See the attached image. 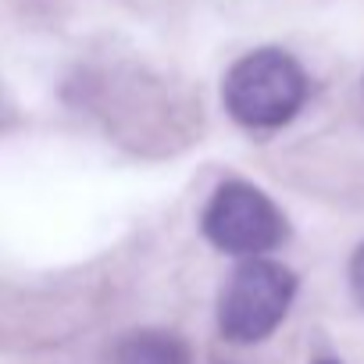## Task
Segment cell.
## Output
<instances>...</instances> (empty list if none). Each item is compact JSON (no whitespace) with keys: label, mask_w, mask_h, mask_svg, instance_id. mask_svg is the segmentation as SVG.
Wrapping results in <instances>:
<instances>
[{"label":"cell","mask_w":364,"mask_h":364,"mask_svg":"<svg viewBox=\"0 0 364 364\" xmlns=\"http://www.w3.org/2000/svg\"><path fill=\"white\" fill-rule=\"evenodd\" d=\"M307 93H311L307 72L293 54L279 47H261L243 54L222 82V104L229 118L254 132L282 129L286 122H293L304 111Z\"/></svg>","instance_id":"cell-1"},{"label":"cell","mask_w":364,"mask_h":364,"mask_svg":"<svg viewBox=\"0 0 364 364\" xmlns=\"http://www.w3.org/2000/svg\"><path fill=\"white\" fill-rule=\"evenodd\" d=\"M296 296V275L268 257L243 261L222 286L218 328L232 343H261L286 318Z\"/></svg>","instance_id":"cell-2"},{"label":"cell","mask_w":364,"mask_h":364,"mask_svg":"<svg viewBox=\"0 0 364 364\" xmlns=\"http://www.w3.org/2000/svg\"><path fill=\"white\" fill-rule=\"evenodd\" d=\"M200 232L222 254L261 257L282 247V240L289 236V222L268 193L243 178H229L211 193L200 215Z\"/></svg>","instance_id":"cell-3"},{"label":"cell","mask_w":364,"mask_h":364,"mask_svg":"<svg viewBox=\"0 0 364 364\" xmlns=\"http://www.w3.org/2000/svg\"><path fill=\"white\" fill-rule=\"evenodd\" d=\"M114 364H193V357H190V346L175 332L143 328L118 343Z\"/></svg>","instance_id":"cell-4"},{"label":"cell","mask_w":364,"mask_h":364,"mask_svg":"<svg viewBox=\"0 0 364 364\" xmlns=\"http://www.w3.org/2000/svg\"><path fill=\"white\" fill-rule=\"evenodd\" d=\"M350 286H353L357 300L364 304V243L357 247V254H353V261H350Z\"/></svg>","instance_id":"cell-5"},{"label":"cell","mask_w":364,"mask_h":364,"mask_svg":"<svg viewBox=\"0 0 364 364\" xmlns=\"http://www.w3.org/2000/svg\"><path fill=\"white\" fill-rule=\"evenodd\" d=\"M314 364H339V360H332V357H321V360H314Z\"/></svg>","instance_id":"cell-6"}]
</instances>
